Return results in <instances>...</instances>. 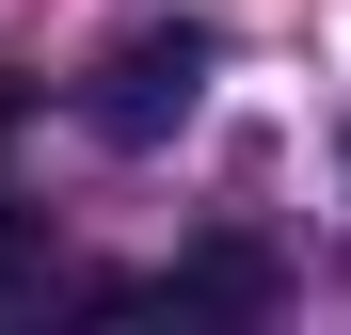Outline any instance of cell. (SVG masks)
I'll return each mask as SVG.
<instances>
[{"label": "cell", "instance_id": "cell-1", "mask_svg": "<svg viewBox=\"0 0 351 335\" xmlns=\"http://www.w3.org/2000/svg\"><path fill=\"white\" fill-rule=\"evenodd\" d=\"M192 96H208V32H128V48H112V64H96V128L112 144H176V128H192Z\"/></svg>", "mask_w": 351, "mask_h": 335}, {"label": "cell", "instance_id": "cell-2", "mask_svg": "<svg viewBox=\"0 0 351 335\" xmlns=\"http://www.w3.org/2000/svg\"><path fill=\"white\" fill-rule=\"evenodd\" d=\"M192 303H271V256L256 240H208L192 271H176V319H192Z\"/></svg>", "mask_w": 351, "mask_h": 335}]
</instances>
